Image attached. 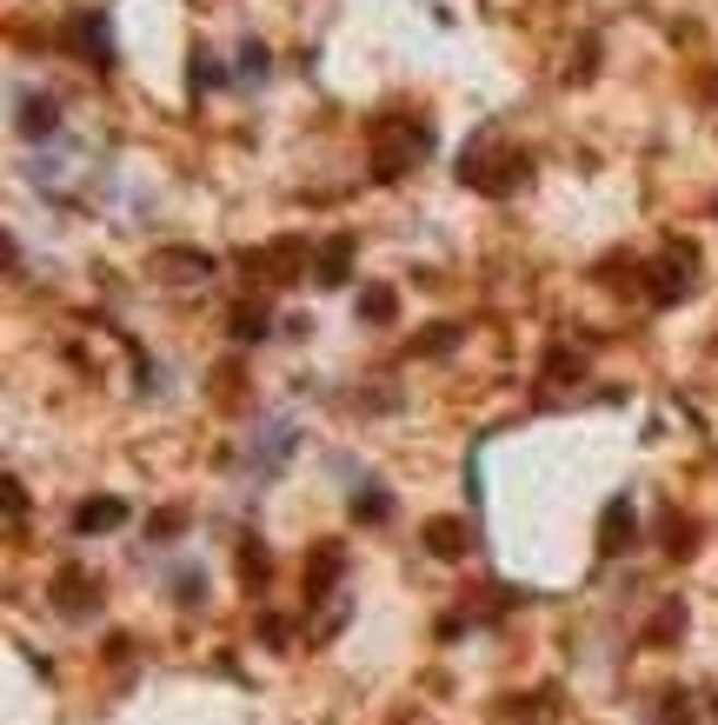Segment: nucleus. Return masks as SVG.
Here are the masks:
<instances>
[{
  "label": "nucleus",
  "instance_id": "obj_2",
  "mask_svg": "<svg viewBox=\"0 0 718 725\" xmlns=\"http://www.w3.org/2000/svg\"><path fill=\"white\" fill-rule=\"evenodd\" d=\"M426 539H433V546H439V552H446V559H452V552H459V546H466V533H459V526H452V519H433V526H426Z\"/></svg>",
  "mask_w": 718,
  "mask_h": 725
},
{
  "label": "nucleus",
  "instance_id": "obj_1",
  "mask_svg": "<svg viewBox=\"0 0 718 725\" xmlns=\"http://www.w3.org/2000/svg\"><path fill=\"white\" fill-rule=\"evenodd\" d=\"M120 519H127V506H120V500H101V506H80V513H73V526H80V533H101V526H120Z\"/></svg>",
  "mask_w": 718,
  "mask_h": 725
}]
</instances>
